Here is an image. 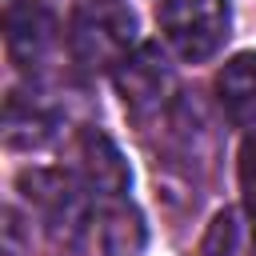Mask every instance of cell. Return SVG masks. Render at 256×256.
Returning <instances> with one entry per match:
<instances>
[{
  "mask_svg": "<svg viewBox=\"0 0 256 256\" xmlns=\"http://www.w3.org/2000/svg\"><path fill=\"white\" fill-rule=\"evenodd\" d=\"M116 84H120V96L128 104L132 116H152L168 104L172 88H176V76L164 60V52L156 44H140L120 68H116Z\"/></svg>",
  "mask_w": 256,
  "mask_h": 256,
  "instance_id": "cell-3",
  "label": "cell"
},
{
  "mask_svg": "<svg viewBox=\"0 0 256 256\" xmlns=\"http://www.w3.org/2000/svg\"><path fill=\"white\" fill-rule=\"evenodd\" d=\"M156 20H160L164 40L184 60L200 64V60L216 56L220 44L228 40L232 12H228V0H164Z\"/></svg>",
  "mask_w": 256,
  "mask_h": 256,
  "instance_id": "cell-2",
  "label": "cell"
},
{
  "mask_svg": "<svg viewBox=\"0 0 256 256\" xmlns=\"http://www.w3.org/2000/svg\"><path fill=\"white\" fill-rule=\"evenodd\" d=\"M216 96L236 128H256V52H236L216 72Z\"/></svg>",
  "mask_w": 256,
  "mask_h": 256,
  "instance_id": "cell-7",
  "label": "cell"
},
{
  "mask_svg": "<svg viewBox=\"0 0 256 256\" xmlns=\"http://www.w3.org/2000/svg\"><path fill=\"white\" fill-rule=\"evenodd\" d=\"M100 248L104 256H140L144 248V220L128 196L100 204Z\"/></svg>",
  "mask_w": 256,
  "mask_h": 256,
  "instance_id": "cell-8",
  "label": "cell"
},
{
  "mask_svg": "<svg viewBox=\"0 0 256 256\" xmlns=\"http://www.w3.org/2000/svg\"><path fill=\"white\" fill-rule=\"evenodd\" d=\"M136 12L124 0H76L68 16V52L84 72H116L136 52Z\"/></svg>",
  "mask_w": 256,
  "mask_h": 256,
  "instance_id": "cell-1",
  "label": "cell"
},
{
  "mask_svg": "<svg viewBox=\"0 0 256 256\" xmlns=\"http://www.w3.org/2000/svg\"><path fill=\"white\" fill-rule=\"evenodd\" d=\"M80 172H84L88 196H96L100 204L116 200V196H128V184H132L128 164H124L120 148L96 128H84V136H80Z\"/></svg>",
  "mask_w": 256,
  "mask_h": 256,
  "instance_id": "cell-5",
  "label": "cell"
},
{
  "mask_svg": "<svg viewBox=\"0 0 256 256\" xmlns=\"http://www.w3.org/2000/svg\"><path fill=\"white\" fill-rule=\"evenodd\" d=\"M236 172H240V196H244V208L256 216V132H248V136H244Z\"/></svg>",
  "mask_w": 256,
  "mask_h": 256,
  "instance_id": "cell-10",
  "label": "cell"
},
{
  "mask_svg": "<svg viewBox=\"0 0 256 256\" xmlns=\"http://www.w3.org/2000/svg\"><path fill=\"white\" fill-rule=\"evenodd\" d=\"M20 188H24L28 200H36L44 208L52 228H76L84 220V192L68 176H60V172H24Z\"/></svg>",
  "mask_w": 256,
  "mask_h": 256,
  "instance_id": "cell-6",
  "label": "cell"
},
{
  "mask_svg": "<svg viewBox=\"0 0 256 256\" xmlns=\"http://www.w3.org/2000/svg\"><path fill=\"white\" fill-rule=\"evenodd\" d=\"M200 256H256V216L248 208L216 212L200 240Z\"/></svg>",
  "mask_w": 256,
  "mask_h": 256,
  "instance_id": "cell-9",
  "label": "cell"
},
{
  "mask_svg": "<svg viewBox=\"0 0 256 256\" xmlns=\"http://www.w3.org/2000/svg\"><path fill=\"white\" fill-rule=\"evenodd\" d=\"M4 44L16 68H36L56 44V20L44 0H12L4 12Z\"/></svg>",
  "mask_w": 256,
  "mask_h": 256,
  "instance_id": "cell-4",
  "label": "cell"
}]
</instances>
